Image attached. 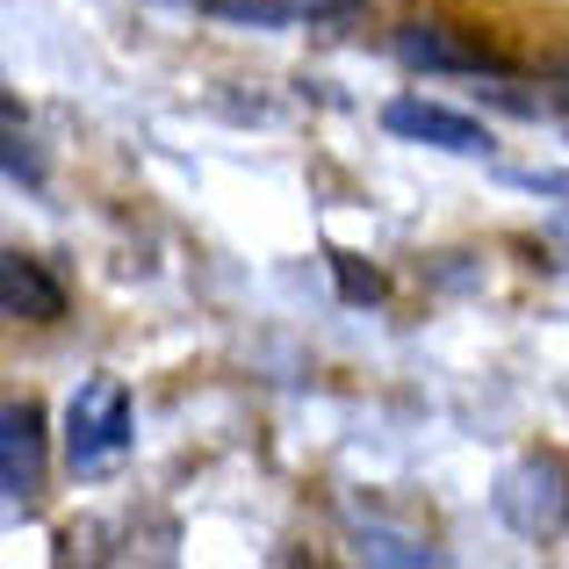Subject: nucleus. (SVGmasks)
I'll use <instances>...</instances> for the list:
<instances>
[{
	"mask_svg": "<svg viewBox=\"0 0 569 569\" xmlns=\"http://www.w3.org/2000/svg\"><path fill=\"white\" fill-rule=\"evenodd\" d=\"M223 22H260V29H281V22H303V14H339L353 0H209Z\"/></svg>",
	"mask_w": 569,
	"mask_h": 569,
	"instance_id": "0eeeda50",
	"label": "nucleus"
},
{
	"mask_svg": "<svg viewBox=\"0 0 569 569\" xmlns=\"http://www.w3.org/2000/svg\"><path fill=\"white\" fill-rule=\"evenodd\" d=\"M397 58H403V66H432V72H483L490 66L476 43H455L447 29H426V22L397 29Z\"/></svg>",
	"mask_w": 569,
	"mask_h": 569,
	"instance_id": "423d86ee",
	"label": "nucleus"
},
{
	"mask_svg": "<svg viewBox=\"0 0 569 569\" xmlns=\"http://www.w3.org/2000/svg\"><path fill=\"white\" fill-rule=\"evenodd\" d=\"M123 447H130V389L123 382H87L66 411V461L80 476H94Z\"/></svg>",
	"mask_w": 569,
	"mask_h": 569,
	"instance_id": "f257e3e1",
	"label": "nucleus"
},
{
	"mask_svg": "<svg viewBox=\"0 0 569 569\" xmlns=\"http://www.w3.org/2000/svg\"><path fill=\"white\" fill-rule=\"evenodd\" d=\"M382 130H397V138H411V144H440V152H461V159L490 152V130L476 123V116L440 109V101H418V94L389 101V109H382Z\"/></svg>",
	"mask_w": 569,
	"mask_h": 569,
	"instance_id": "f03ea898",
	"label": "nucleus"
},
{
	"mask_svg": "<svg viewBox=\"0 0 569 569\" xmlns=\"http://www.w3.org/2000/svg\"><path fill=\"white\" fill-rule=\"evenodd\" d=\"M43 483V411L37 403H8L0 411V490L29 505Z\"/></svg>",
	"mask_w": 569,
	"mask_h": 569,
	"instance_id": "7ed1b4c3",
	"label": "nucleus"
},
{
	"mask_svg": "<svg viewBox=\"0 0 569 569\" xmlns=\"http://www.w3.org/2000/svg\"><path fill=\"white\" fill-rule=\"evenodd\" d=\"M519 188H533V194H569V173H519Z\"/></svg>",
	"mask_w": 569,
	"mask_h": 569,
	"instance_id": "9d476101",
	"label": "nucleus"
},
{
	"mask_svg": "<svg viewBox=\"0 0 569 569\" xmlns=\"http://www.w3.org/2000/svg\"><path fill=\"white\" fill-rule=\"evenodd\" d=\"M325 267H332V281H339V296H347V303H382V296H389V281L361 260V252H347V246L325 252Z\"/></svg>",
	"mask_w": 569,
	"mask_h": 569,
	"instance_id": "6e6552de",
	"label": "nucleus"
},
{
	"mask_svg": "<svg viewBox=\"0 0 569 569\" xmlns=\"http://www.w3.org/2000/svg\"><path fill=\"white\" fill-rule=\"evenodd\" d=\"M498 512L512 519L519 533H548V527H562V512H569L562 476L548 469V461H527V469H512V476H505V490H498Z\"/></svg>",
	"mask_w": 569,
	"mask_h": 569,
	"instance_id": "20e7f679",
	"label": "nucleus"
},
{
	"mask_svg": "<svg viewBox=\"0 0 569 569\" xmlns=\"http://www.w3.org/2000/svg\"><path fill=\"white\" fill-rule=\"evenodd\" d=\"M361 556L368 562H397V569H426L432 548L426 541H403V533H382V527H361Z\"/></svg>",
	"mask_w": 569,
	"mask_h": 569,
	"instance_id": "1a4fd4ad",
	"label": "nucleus"
},
{
	"mask_svg": "<svg viewBox=\"0 0 569 569\" xmlns=\"http://www.w3.org/2000/svg\"><path fill=\"white\" fill-rule=\"evenodd\" d=\"M0 310L29 318V325H51V318H66V289L29 252H0Z\"/></svg>",
	"mask_w": 569,
	"mask_h": 569,
	"instance_id": "39448f33",
	"label": "nucleus"
},
{
	"mask_svg": "<svg viewBox=\"0 0 569 569\" xmlns=\"http://www.w3.org/2000/svg\"><path fill=\"white\" fill-rule=\"evenodd\" d=\"M562 109H569V94H562Z\"/></svg>",
	"mask_w": 569,
	"mask_h": 569,
	"instance_id": "9b49d317",
	"label": "nucleus"
}]
</instances>
